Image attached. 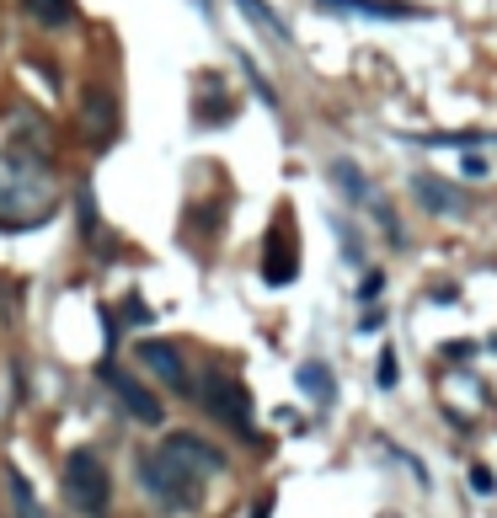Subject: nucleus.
<instances>
[{"mask_svg":"<svg viewBox=\"0 0 497 518\" xmlns=\"http://www.w3.org/2000/svg\"><path fill=\"white\" fill-rule=\"evenodd\" d=\"M59 203H65V182L54 177L49 155L17 150L0 139V230L22 235V230L49 225Z\"/></svg>","mask_w":497,"mask_h":518,"instance_id":"1","label":"nucleus"},{"mask_svg":"<svg viewBox=\"0 0 497 518\" xmlns=\"http://www.w3.org/2000/svg\"><path fill=\"white\" fill-rule=\"evenodd\" d=\"M134 476H139V492L150 497L155 513L182 518V513H198V508H204V481L188 476V470H182L161 444L134 454Z\"/></svg>","mask_w":497,"mask_h":518,"instance_id":"2","label":"nucleus"},{"mask_svg":"<svg viewBox=\"0 0 497 518\" xmlns=\"http://www.w3.org/2000/svg\"><path fill=\"white\" fill-rule=\"evenodd\" d=\"M193 401L198 406H204V412L214 417V422H220V428H230V433H236L241 438V444H252L257 449V422H252V390H246L241 380H236V374H230V369H204V380H198V390H193Z\"/></svg>","mask_w":497,"mask_h":518,"instance_id":"3","label":"nucleus"},{"mask_svg":"<svg viewBox=\"0 0 497 518\" xmlns=\"http://www.w3.org/2000/svg\"><path fill=\"white\" fill-rule=\"evenodd\" d=\"M65 502L81 518H107L113 513V476H107L97 449H70L65 454Z\"/></svg>","mask_w":497,"mask_h":518,"instance_id":"4","label":"nucleus"},{"mask_svg":"<svg viewBox=\"0 0 497 518\" xmlns=\"http://www.w3.org/2000/svg\"><path fill=\"white\" fill-rule=\"evenodd\" d=\"M161 449L166 454H172V460L182 465V470H188V476H198V481H220V476H230V454L220 449V444H214V438H204V433H188V428H182V433H166L161 438Z\"/></svg>","mask_w":497,"mask_h":518,"instance_id":"5","label":"nucleus"},{"mask_svg":"<svg viewBox=\"0 0 497 518\" xmlns=\"http://www.w3.org/2000/svg\"><path fill=\"white\" fill-rule=\"evenodd\" d=\"M81 134L91 139L97 150H107V145H118V134H123V107H118V91L113 86H86L81 91Z\"/></svg>","mask_w":497,"mask_h":518,"instance_id":"6","label":"nucleus"},{"mask_svg":"<svg viewBox=\"0 0 497 518\" xmlns=\"http://www.w3.org/2000/svg\"><path fill=\"white\" fill-rule=\"evenodd\" d=\"M294 278H300V241H294V230H289V214H278L273 230L262 235V284L284 289Z\"/></svg>","mask_w":497,"mask_h":518,"instance_id":"7","label":"nucleus"},{"mask_svg":"<svg viewBox=\"0 0 497 518\" xmlns=\"http://www.w3.org/2000/svg\"><path fill=\"white\" fill-rule=\"evenodd\" d=\"M134 358H139V364H145L150 374H155V380H161L166 390H172V396H182V401H193V390H198V380H193V374H188V364H182V353L172 348V342H139V348H134Z\"/></svg>","mask_w":497,"mask_h":518,"instance_id":"8","label":"nucleus"},{"mask_svg":"<svg viewBox=\"0 0 497 518\" xmlns=\"http://www.w3.org/2000/svg\"><path fill=\"white\" fill-rule=\"evenodd\" d=\"M102 380H107V390H113V396H118V406H123V412H129L134 422H145V428H161L166 406L155 401L150 390L134 380V374H123V369L113 364V358H107V364H102Z\"/></svg>","mask_w":497,"mask_h":518,"instance_id":"9","label":"nucleus"},{"mask_svg":"<svg viewBox=\"0 0 497 518\" xmlns=\"http://www.w3.org/2000/svg\"><path fill=\"white\" fill-rule=\"evenodd\" d=\"M0 492H6V518H49L43 497L33 492V481L22 476V465H0Z\"/></svg>","mask_w":497,"mask_h":518,"instance_id":"10","label":"nucleus"},{"mask_svg":"<svg viewBox=\"0 0 497 518\" xmlns=\"http://www.w3.org/2000/svg\"><path fill=\"white\" fill-rule=\"evenodd\" d=\"M412 193L433 214H465V209H471V198H465L460 187H449L444 177H412Z\"/></svg>","mask_w":497,"mask_h":518,"instance_id":"11","label":"nucleus"},{"mask_svg":"<svg viewBox=\"0 0 497 518\" xmlns=\"http://www.w3.org/2000/svg\"><path fill=\"white\" fill-rule=\"evenodd\" d=\"M75 209H81V241L97 251V257H118V241L107 235V225H102V214H97V198H91V187H81V198H75Z\"/></svg>","mask_w":497,"mask_h":518,"instance_id":"12","label":"nucleus"},{"mask_svg":"<svg viewBox=\"0 0 497 518\" xmlns=\"http://www.w3.org/2000/svg\"><path fill=\"white\" fill-rule=\"evenodd\" d=\"M17 6L43 27V33H65V27L81 22V6H75V0H17Z\"/></svg>","mask_w":497,"mask_h":518,"instance_id":"13","label":"nucleus"},{"mask_svg":"<svg viewBox=\"0 0 497 518\" xmlns=\"http://www.w3.org/2000/svg\"><path fill=\"white\" fill-rule=\"evenodd\" d=\"M326 11H353V17H423V6H407V0H321Z\"/></svg>","mask_w":497,"mask_h":518,"instance_id":"14","label":"nucleus"},{"mask_svg":"<svg viewBox=\"0 0 497 518\" xmlns=\"http://www.w3.org/2000/svg\"><path fill=\"white\" fill-rule=\"evenodd\" d=\"M294 380H300V390H305L316 406H332V401H337V380H332V369H326L321 358H305V364L294 369Z\"/></svg>","mask_w":497,"mask_h":518,"instance_id":"15","label":"nucleus"},{"mask_svg":"<svg viewBox=\"0 0 497 518\" xmlns=\"http://www.w3.org/2000/svg\"><path fill=\"white\" fill-rule=\"evenodd\" d=\"M236 6H241L257 27H262V33H273L278 43H289V27H284V17H278V11L268 6V0H236Z\"/></svg>","mask_w":497,"mask_h":518,"instance_id":"16","label":"nucleus"},{"mask_svg":"<svg viewBox=\"0 0 497 518\" xmlns=\"http://www.w3.org/2000/svg\"><path fill=\"white\" fill-rule=\"evenodd\" d=\"M375 380H380L385 390H391V385L401 380V364H396V353H391V348H385V353H380V364H375Z\"/></svg>","mask_w":497,"mask_h":518,"instance_id":"17","label":"nucleus"},{"mask_svg":"<svg viewBox=\"0 0 497 518\" xmlns=\"http://www.w3.org/2000/svg\"><path fill=\"white\" fill-rule=\"evenodd\" d=\"M123 321H134V326L150 321V310H145V300H139V294H129V300H123Z\"/></svg>","mask_w":497,"mask_h":518,"instance_id":"18","label":"nucleus"},{"mask_svg":"<svg viewBox=\"0 0 497 518\" xmlns=\"http://www.w3.org/2000/svg\"><path fill=\"white\" fill-rule=\"evenodd\" d=\"M471 486H476L481 497H492V492H497V481H492V470H487V465H471Z\"/></svg>","mask_w":497,"mask_h":518,"instance_id":"19","label":"nucleus"},{"mask_svg":"<svg viewBox=\"0 0 497 518\" xmlns=\"http://www.w3.org/2000/svg\"><path fill=\"white\" fill-rule=\"evenodd\" d=\"M273 502H278L273 492H262V497L252 502V513H246V518H268V513H273Z\"/></svg>","mask_w":497,"mask_h":518,"instance_id":"20","label":"nucleus"},{"mask_svg":"<svg viewBox=\"0 0 497 518\" xmlns=\"http://www.w3.org/2000/svg\"><path fill=\"white\" fill-rule=\"evenodd\" d=\"M465 177H487V161H481V155H465Z\"/></svg>","mask_w":497,"mask_h":518,"instance_id":"21","label":"nucleus"}]
</instances>
